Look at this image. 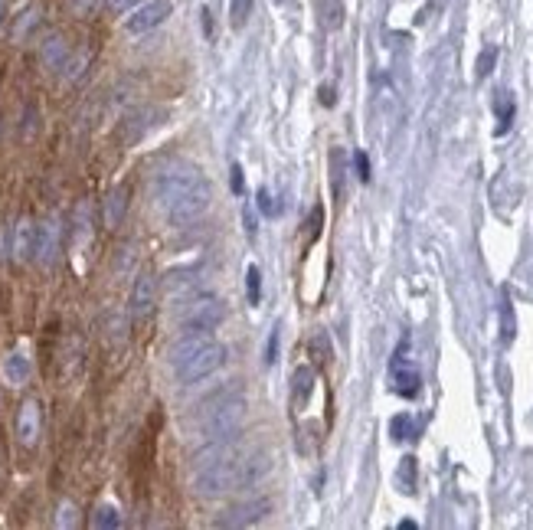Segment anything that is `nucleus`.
Masks as SVG:
<instances>
[{"label": "nucleus", "instance_id": "f257e3e1", "mask_svg": "<svg viewBox=\"0 0 533 530\" xmlns=\"http://www.w3.org/2000/svg\"><path fill=\"white\" fill-rule=\"evenodd\" d=\"M154 197H157V203H161L164 216L174 226H190L210 210L213 190H210V180L203 177V171L197 164L174 161L157 174Z\"/></svg>", "mask_w": 533, "mask_h": 530}, {"label": "nucleus", "instance_id": "f03ea898", "mask_svg": "<svg viewBox=\"0 0 533 530\" xmlns=\"http://www.w3.org/2000/svg\"><path fill=\"white\" fill-rule=\"evenodd\" d=\"M200 423L207 439H229L236 436L246 423V403L242 396H216L213 403H207L200 409Z\"/></svg>", "mask_w": 533, "mask_h": 530}, {"label": "nucleus", "instance_id": "7ed1b4c3", "mask_svg": "<svg viewBox=\"0 0 533 530\" xmlns=\"http://www.w3.org/2000/svg\"><path fill=\"white\" fill-rule=\"evenodd\" d=\"M193 491L200 498H223L229 491H239V455L203 468H193Z\"/></svg>", "mask_w": 533, "mask_h": 530}, {"label": "nucleus", "instance_id": "20e7f679", "mask_svg": "<svg viewBox=\"0 0 533 530\" xmlns=\"http://www.w3.org/2000/svg\"><path fill=\"white\" fill-rule=\"evenodd\" d=\"M226 347L220 341H210L207 347H200L197 354L187 357L184 364H177V380L180 383H197V380H207L210 373H216L223 364H226Z\"/></svg>", "mask_w": 533, "mask_h": 530}, {"label": "nucleus", "instance_id": "39448f33", "mask_svg": "<svg viewBox=\"0 0 533 530\" xmlns=\"http://www.w3.org/2000/svg\"><path fill=\"white\" fill-rule=\"evenodd\" d=\"M226 318V308L220 298L213 295H200L190 301V308L184 311V328L187 331H213L220 328Z\"/></svg>", "mask_w": 533, "mask_h": 530}, {"label": "nucleus", "instance_id": "423d86ee", "mask_svg": "<svg viewBox=\"0 0 533 530\" xmlns=\"http://www.w3.org/2000/svg\"><path fill=\"white\" fill-rule=\"evenodd\" d=\"M174 4L171 0H148V4H138L135 10H128V20H125V30L131 36H141L154 27H161V23L171 17Z\"/></svg>", "mask_w": 533, "mask_h": 530}, {"label": "nucleus", "instance_id": "0eeeda50", "mask_svg": "<svg viewBox=\"0 0 533 530\" xmlns=\"http://www.w3.org/2000/svg\"><path fill=\"white\" fill-rule=\"evenodd\" d=\"M14 432H17V442L23 445V449H36V442H40V436H43V406H40V400H23L20 403Z\"/></svg>", "mask_w": 533, "mask_h": 530}, {"label": "nucleus", "instance_id": "6e6552de", "mask_svg": "<svg viewBox=\"0 0 533 530\" xmlns=\"http://www.w3.org/2000/svg\"><path fill=\"white\" fill-rule=\"evenodd\" d=\"M59 243H63V223L50 216V220H43L36 226V252L33 259L43 262V265H53L56 256H59Z\"/></svg>", "mask_w": 533, "mask_h": 530}, {"label": "nucleus", "instance_id": "1a4fd4ad", "mask_svg": "<svg viewBox=\"0 0 533 530\" xmlns=\"http://www.w3.org/2000/svg\"><path fill=\"white\" fill-rule=\"evenodd\" d=\"M272 501L269 498H252V501H242L236 504V508H229L220 521H216V527H249V524H259L265 514H269Z\"/></svg>", "mask_w": 533, "mask_h": 530}, {"label": "nucleus", "instance_id": "9d476101", "mask_svg": "<svg viewBox=\"0 0 533 530\" xmlns=\"http://www.w3.org/2000/svg\"><path fill=\"white\" fill-rule=\"evenodd\" d=\"M36 252V223L30 216H20V220L10 226V256L17 262H30Z\"/></svg>", "mask_w": 533, "mask_h": 530}, {"label": "nucleus", "instance_id": "9b49d317", "mask_svg": "<svg viewBox=\"0 0 533 530\" xmlns=\"http://www.w3.org/2000/svg\"><path fill=\"white\" fill-rule=\"evenodd\" d=\"M154 298H157V279L151 272H141L131 288V318H148L154 311Z\"/></svg>", "mask_w": 533, "mask_h": 530}, {"label": "nucleus", "instance_id": "f8f14e48", "mask_svg": "<svg viewBox=\"0 0 533 530\" xmlns=\"http://www.w3.org/2000/svg\"><path fill=\"white\" fill-rule=\"evenodd\" d=\"M69 59H72V46L66 40V33H50L40 43V63L46 69H69Z\"/></svg>", "mask_w": 533, "mask_h": 530}, {"label": "nucleus", "instance_id": "ddd939ff", "mask_svg": "<svg viewBox=\"0 0 533 530\" xmlns=\"http://www.w3.org/2000/svg\"><path fill=\"white\" fill-rule=\"evenodd\" d=\"M0 377H4V383H10V387H27L33 377V360L23 351H10L0 360Z\"/></svg>", "mask_w": 533, "mask_h": 530}, {"label": "nucleus", "instance_id": "4468645a", "mask_svg": "<svg viewBox=\"0 0 533 530\" xmlns=\"http://www.w3.org/2000/svg\"><path fill=\"white\" fill-rule=\"evenodd\" d=\"M125 213H128V187H112L108 197L102 200V223L108 230H115L125 220Z\"/></svg>", "mask_w": 533, "mask_h": 530}, {"label": "nucleus", "instance_id": "2eb2a0df", "mask_svg": "<svg viewBox=\"0 0 533 530\" xmlns=\"http://www.w3.org/2000/svg\"><path fill=\"white\" fill-rule=\"evenodd\" d=\"M213 341V334L210 331H187L184 337H180V341H174V347H171V364L177 367V364H184L187 357H193L200 351V347H207Z\"/></svg>", "mask_w": 533, "mask_h": 530}, {"label": "nucleus", "instance_id": "dca6fc26", "mask_svg": "<svg viewBox=\"0 0 533 530\" xmlns=\"http://www.w3.org/2000/svg\"><path fill=\"white\" fill-rule=\"evenodd\" d=\"M314 367H298L295 370V377H292V406L298 409L301 403H308L311 400V390H314Z\"/></svg>", "mask_w": 533, "mask_h": 530}, {"label": "nucleus", "instance_id": "f3484780", "mask_svg": "<svg viewBox=\"0 0 533 530\" xmlns=\"http://www.w3.org/2000/svg\"><path fill=\"white\" fill-rule=\"evenodd\" d=\"M393 380H396V393H403V396H416V393H419V373L409 370V367L403 364V357H396Z\"/></svg>", "mask_w": 533, "mask_h": 530}, {"label": "nucleus", "instance_id": "a211bd4d", "mask_svg": "<svg viewBox=\"0 0 533 530\" xmlns=\"http://www.w3.org/2000/svg\"><path fill=\"white\" fill-rule=\"evenodd\" d=\"M36 27H40V7H27V10H23V14L17 17V23H14V30H10V33H14V40H27V36L36 30Z\"/></svg>", "mask_w": 533, "mask_h": 530}, {"label": "nucleus", "instance_id": "6ab92c4d", "mask_svg": "<svg viewBox=\"0 0 533 530\" xmlns=\"http://www.w3.org/2000/svg\"><path fill=\"white\" fill-rule=\"evenodd\" d=\"M92 527H99V530H115L121 527V511L115 508V504H99L92 514Z\"/></svg>", "mask_w": 533, "mask_h": 530}, {"label": "nucleus", "instance_id": "aec40b11", "mask_svg": "<svg viewBox=\"0 0 533 530\" xmlns=\"http://www.w3.org/2000/svg\"><path fill=\"white\" fill-rule=\"evenodd\" d=\"M252 4H256V0H229V23H233L236 30L246 27V20L252 17Z\"/></svg>", "mask_w": 533, "mask_h": 530}, {"label": "nucleus", "instance_id": "412c9836", "mask_svg": "<svg viewBox=\"0 0 533 530\" xmlns=\"http://www.w3.org/2000/svg\"><path fill=\"white\" fill-rule=\"evenodd\" d=\"M246 298H249L252 308L262 301V272H259V265H249V269H246Z\"/></svg>", "mask_w": 533, "mask_h": 530}, {"label": "nucleus", "instance_id": "4be33fe9", "mask_svg": "<svg viewBox=\"0 0 533 530\" xmlns=\"http://www.w3.org/2000/svg\"><path fill=\"white\" fill-rule=\"evenodd\" d=\"M56 527L66 530V527H79V508L72 501H59L56 508Z\"/></svg>", "mask_w": 533, "mask_h": 530}, {"label": "nucleus", "instance_id": "5701e85b", "mask_svg": "<svg viewBox=\"0 0 533 530\" xmlns=\"http://www.w3.org/2000/svg\"><path fill=\"white\" fill-rule=\"evenodd\" d=\"M308 351H311L314 360H318V364H327V360H331V341H327L324 334H314L308 341Z\"/></svg>", "mask_w": 533, "mask_h": 530}, {"label": "nucleus", "instance_id": "b1692460", "mask_svg": "<svg viewBox=\"0 0 533 530\" xmlns=\"http://www.w3.org/2000/svg\"><path fill=\"white\" fill-rule=\"evenodd\" d=\"M102 0H69V14L72 17H92L99 10Z\"/></svg>", "mask_w": 533, "mask_h": 530}, {"label": "nucleus", "instance_id": "393cba45", "mask_svg": "<svg viewBox=\"0 0 533 530\" xmlns=\"http://www.w3.org/2000/svg\"><path fill=\"white\" fill-rule=\"evenodd\" d=\"M138 4H141V0H102V7L108 10V14H115V17L128 14V10H135Z\"/></svg>", "mask_w": 533, "mask_h": 530}, {"label": "nucleus", "instance_id": "a878e982", "mask_svg": "<svg viewBox=\"0 0 533 530\" xmlns=\"http://www.w3.org/2000/svg\"><path fill=\"white\" fill-rule=\"evenodd\" d=\"M341 17H344L341 0H324V20L331 23V27H341Z\"/></svg>", "mask_w": 533, "mask_h": 530}, {"label": "nucleus", "instance_id": "bb28decb", "mask_svg": "<svg viewBox=\"0 0 533 530\" xmlns=\"http://www.w3.org/2000/svg\"><path fill=\"white\" fill-rule=\"evenodd\" d=\"M256 203H259V210L265 213V216H278V207H275V203H272V197H269V190H259V194H256Z\"/></svg>", "mask_w": 533, "mask_h": 530}, {"label": "nucleus", "instance_id": "cd10ccee", "mask_svg": "<svg viewBox=\"0 0 533 530\" xmlns=\"http://www.w3.org/2000/svg\"><path fill=\"white\" fill-rule=\"evenodd\" d=\"M10 256V226L0 223V262H7Z\"/></svg>", "mask_w": 533, "mask_h": 530}, {"label": "nucleus", "instance_id": "c85d7f7f", "mask_svg": "<svg viewBox=\"0 0 533 530\" xmlns=\"http://www.w3.org/2000/svg\"><path fill=\"white\" fill-rule=\"evenodd\" d=\"M275 351H278V331H272L269 347H265V364H275Z\"/></svg>", "mask_w": 533, "mask_h": 530}, {"label": "nucleus", "instance_id": "c756f323", "mask_svg": "<svg viewBox=\"0 0 533 530\" xmlns=\"http://www.w3.org/2000/svg\"><path fill=\"white\" fill-rule=\"evenodd\" d=\"M233 190H236V194H242V167L239 164H233Z\"/></svg>", "mask_w": 533, "mask_h": 530}, {"label": "nucleus", "instance_id": "7c9ffc66", "mask_svg": "<svg viewBox=\"0 0 533 530\" xmlns=\"http://www.w3.org/2000/svg\"><path fill=\"white\" fill-rule=\"evenodd\" d=\"M491 63H494V50H488V53H484V56H481V69H478V72H481V76H484V72H488V69H491Z\"/></svg>", "mask_w": 533, "mask_h": 530}, {"label": "nucleus", "instance_id": "2f4dec72", "mask_svg": "<svg viewBox=\"0 0 533 530\" xmlns=\"http://www.w3.org/2000/svg\"><path fill=\"white\" fill-rule=\"evenodd\" d=\"M357 167H360V177L367 180L370 177V164H367V158H363V154H357Z\"/></svg>", "mask_w": 533, "mask_h": 530}, {"label": "nucleus", "instance_id": "473e14b6", "mask_svg": "<svg viewBox=\"0 0 533 530\" xmlns=\"http://www.w3.org/2000/svg\"><path fill=\"white\" fill-rule=\"evenodd\" d=\"M321 102L324 105H334V89H321Z\"/></svg>", "mask_w": 533, "mask_h": 530}, {"label": "nucleus", "instance_id": "72a5a7b5", "mask_svg": "<svg viewBox=\"0 0 533 530\" xmlns=\"http://www.w3.org/2000/svg\"><path fill=\"white\" fill-rule=\"evenodd\" d=\"M4 23H7V0H0V30H4Z\"/></svg>", "mask_w": 533, "mask_h": 530}, {"label": "nucleus", "instance_id": "f704fd0d", "mask_svg": "<svg viewBox=\"0 0 533 530\" xmlns=\"http://www.w3.org/2000/svg\"><path fill=\"white\" fill-rule=\"evenodd\" d=\"M0 403H4V396H0Z\"/></svg>", "mask_w": 533, "mask_h": 530}]
</instances>
